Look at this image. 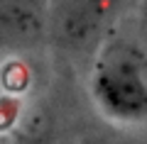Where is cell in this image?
Segmentation results:
<instances>
[{
    "label": "cell",
    "mask_w": 147,
    "mask_h": 144,
    "mask_svg": "<svg viewBox=\"0 0 147 144\" xmlns=\"http://www.w3.org/2000/svg\"><path fill=\"white\" fill-rule=\"evenodd\" d=\"M91 93L105 117L142 122L147 117V78L132 46L113 44L98 56L91 73Z\"/></svg>",
    "instance_id": "cell-1"
},
{
    "label": "cell",
    "mask_w": 147,
    "mask_h": 144,
    "mask_svg": "<svg viewBox=\"0 0 147 144\" xmlns=\"http://www.w3.org/2000/svg\"><path fill=\"white\" fill-rule=\"evenodd\" d=\"M49 10L44 0H0V49H25L44 37Z\"/></svg>",
    "instance_id": "cell-2"
}]
</instances>
